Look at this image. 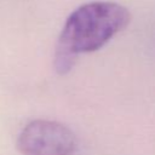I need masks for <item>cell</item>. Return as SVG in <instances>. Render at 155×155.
Returning <instances> with one entry per match:
<instances>
[{
	"label": "cell",
	"mask_w": 155,
	"mask_h": 155,
	"mask_svg": "<svg viewBox=\"0 0 155 155\" xmlns=\"http://www.w3.org/2000/svg\"><path fill=\"white\" fill-rule=\"evenodd\" d=\"M17 148L23 155H73L78 149V139L61 122L34 120L21 131Z\"/></svg>",
	"instance_id": "obj_2"
},
{
	"label": "cell",
	"mask_w": 155,
	"mask_h": 155,
	"mask_svg": "<svg viewBox=\"0 0 155 155\" xmlns=\"http://www.w3.org/2000/svg\"><path fill=\"white\" fill-rule=\"evenodd\" d=\"M131 21L125 6L114 1H91L75 8L67 18L54 51V69L68 73L82 53L102 48Z\"/></svg>",
	"instance_id": "obj_1"
}]
</instances>
